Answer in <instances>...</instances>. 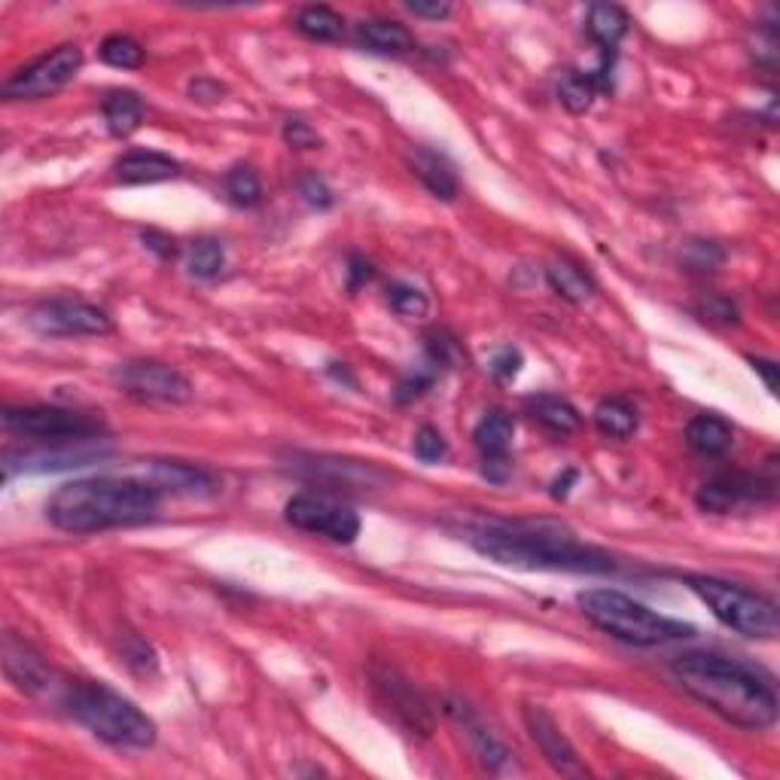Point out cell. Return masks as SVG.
<instances>
[{"label":"cell","instance_id":"28","mask_svg":"<svg viewBox=\"0 0 780 780\" xmlns=\"http://www.w3.org/2000/svg\"><path fill=\"white\" fill-rule=\"evenodd\" d=\"M546 280H549V287L552 290L559 293L561 299H567V303H573V305H583V303H589L594 296V280H592V275H585L583 268L580 266H573V263H552V266L546 268Z\"/></svg>","mask_w":780,"mask_h":780},{"label":"cell","instance_id":"15","mask_svg":"<svg viewBox=\"0 0 780 780\" xmlns=\"http://www.w3.org/2000/svg\"><path fill=\"white\" fill-rule=\"evenodd\" d=\"M373 680L378 692L385 695L399 720L406 722L408 729L421 738H431L433 729H436V720H433V708L427 704V699L421 695L418 689L408 683L406 677L399 674L391 664H373Z\"/></svg>","mask_w":780,"mask_h":780},{"label":"cell","instance_id":"37","mask_svg":"<svg viewBox=\"0 0 780 780\" xmlns=\"http://www.w3.org/2000/svg\"><path fill=\"white\" fill-rule=\"evenodd\" d=\"M427 357H431L433 366H445V369H452V366H457V363L464 361V350H461V345H457L452 336H445V333H433V336L427 338Z\"/></svg>","mask_w":780,"mask_h":780},{"label":"cell","instance_id":"11","mask_svg":"<svg viewBox=\"0 0 780 780\" xmlns=\"http://www.w3.org/2000/svg\"><path fill=\"white\" fill-rule=\"evenodd\" d=\"M110 457L107 440H77V443H37L31 448L3 455V478L10 482L16 473H59L92 466Z\"/></svg>","mask_w":780,"mask_h":780},{"label":"cell","instance_id":"36","mask_svg":"<svg viewBox=\"0 0 780 780\" xmlns=\"http://www.w3.org/2000/svg\"><path fill=\"white\" fill-rule=\"evenodd\" d=\"M412 452H415V457L424 461V464H440V461H445V455H448V443H445V436L436 431V427L424 424V427L415 433Z\"/></svg>","mask_w":780,"mask_h":780},{"label":"cell","instance_id":"19","mask_svg":"<svg viewBox=\"0 0 780 780\" xmlns=\"http://www.w3.org/2000/svg\"><path fill=\"white\" fill-rule=\"evenodd\" d=\"M180 175V162L165 156V152L152 150H138L122 156L113 165V177H117L122 187H144V184H165V180H175Z\"/></svg>","mask_w":780,"mask_h":780},{"label":"cell","instance_id":"47","mask_svg":"<svg viewBox=\"0 0 780 780\" xmlns=\"http://www.w3.org/2000/svg\"><path fill=\"white\" fill-rule=\"evenodd\" d=\"M144 247H150L152 254H159V257H162V259H175L177 257L175 238H168V235L156 233V229H150V233H144Z\"/></svg>","mask_w":780,"mask_h":780},{"label":"cell","instance_id":"33","mask_svg":"<svg viewBox=\"0 0 780 780\" xmlns=\"http://www.w3.org/2000/svg\"><path fill=\"white\" fill-rule=\"evenodd\" d=\"M98 56H101L105 65L119 70H135L144 65V59H147L144 47H140L138 40L129 34L105 37V43H101V49H98Z\"/></svg>","mask_w":780,"mask_h":780},{"label":"cell","instance_id":"2","mask_svg":"<svg viewBox=\"0 0 780 780\" xmlns=\"http://www.w3.org/2000/svg\"><path fill=\"white\" fill-rule=\"evenodd\" d=\"M470 546L506 567L561 573H613L619 561L604 549L580 543L567 531L534 522H485L470 531Z\"/></svg>","mask_w":780,"mask_h":780},{"label":"cell","instance_id":"27","mask_svg":"<svg viewBox=\"0 0 780 780\" xmlns=\"http://www.w3.org/2000/svg\"><path fill=\"white\" fill-rule=\"evenodd\" d=\"M515 436V421L506 412H488L478 421L473 431V443L482 452V457H501L510 455V445Z\"/></svg>","mask_w":780,"mask_h":780},{"label":"cell","instance_id":"22","mask_svg":"<svg viewBox=\"0 0 780 780\" xmlns=\"http://www.w3.org/2000/svg\"><path fill=\"white\" fill-rule=\"evenodd\" d=\"M101 110H105L107 131H110L113 138H129V135H135V131L140 129L144 117H147L144 98H140L138 92H131V89H113V92H107Z\"/></svg>","mask_w":780,"mask_h":780},{"label":"cell","instance_id":"4","mask_svg":"<svg viewBox=\"0 0 780 780\" xmlns=\"http://www.w3.org/2000/svg\"><path fill=\"white\" fill-rule=\"evenodd\" d=\"M61 708L73 722L105 741L122 750H147L156 744V722L140 711L138 704L126 699L122 692L110 689L98 680H73L65 687Z\"/></svg>","mask_w":780,"mask_h":780},{"label":"cell","instance_id":"44","mask_svg":"<svg viewBox=\"0 0 780 780\" xmlns=\"http://www.w3.org/2000/svg\"><path fill=\"white\" fill-rule=\"evenodd\" d=\"M406 10L412 12V16H418V19L440 22V19H448V16H452V3H440V0L424 3V0H412V3H406Z\"/></svg>","mask_w":780,"mask_h":780},{"label":"cell","instance_id":"25","mask_svg":"<svg viewBox=\"0 0 780 780\" xmlns=\"http://www.w3.org/2000/svg\"><path fill=\"white\" fill-rule=\"evenodd\" d=\"M585 31L601 52H616L619 40L629 34V12L616 3H594L585 19Z\"/></svg>","mask_w":780,"mask_h":780},{"label":"cell","instance_id":"50","mask_svg":"<svg viewBox=\"0 0 780 780\" xmlns=\"http://www.w3.org/2000/svg\"><path fill=\"white\" fill-rule=\"evenodd\" d=\"M571 482H576V473H573V470H567V473H564V482H561V478H559V482H555V488H552V497H567V491H571V488H567V485H571Z\"/></svg>","mask_w":780,"mask_h":780},{"label":"cell","instance_id":"29","mask_svg":"<svg viewBox=\"0 0 780 780\" xmlns=\"http://www.w3.org/2000/svg\"><path fill=\"white\" fill-rule=\"evenodd\" d=\"M296 31L308 40H317V43H329V40H338L345 34V19L333 7L312 3L296 16Z\"/></svg>","mask_w":780,"mask_h":780},{"label":"cell","instance_id":"30","mask_svg":"<svg viewBox=\"0 0 780 780\" xmlns=\"http://www.w3.org/2000/svg\"><path fill=\"white\" fill-rule=\"evenodd\" d=\"M594 98H598V89H594L592 77L583 73V70H567V73L559 80V101L571 110L573 117L589 113V107L594 105Z\"/></svg>","mask_w":780,"mask_h":780},{"label":"cell","instance_id":"24","mask_svg":"<svg viewBox=\"0 0 780 780\" xmlns=\"http://www.w3.org/2000/svg\"><path fill=\"white\" fill-rule=\"evenodd\" d=\"M531 406V415H534L549 433L555 436H571L583 427V415L576 412L573 403H567L564 396H552V394H540L527 399Z\"/></svg>","mask_w":780,"mask_h":780},{"label":"cell","instance_id":"38","mask_svg":"<svg viewBox=\"0 0 780 780\" xmlns=\"http://www.w3.org/2000/svg\"><path fill=\"white\" fill-rule=\"evenodd\" d=\"M299 196L312 205V208L317 210H326L336 205V196H333V189H329V184H326L320 175H303L299 177Z\"/></svg>","mask_w":780,"mask_h":780},{"label":"cell","instance_id":"20","mask_svg":"<svg viewBox=\"0 0 780 780\" xmlns=\"http://www.w3.org/2000/svg\"><path fill=\"white\" fill-rule=\"evenodd\" d=\"M408 168L436 198H443V201H455L457 198L455 165L448 162L445 152L418 144V147L408 150Z\"/></svg>","mask_w":780,"mask_h":780},{"label":"cell","instance_id":"41","mask_svg":"<svg viewBox=\"0 0 780 780\" xmlns=\"http://www.w3.org/2000/svg\"><path fill=\"white\" fill-rule=\"evenodd\" d=\"M699 312L704 315V320H713V324H738V305L725 296H708L701 299Z\"/></svg>","mask_w":780,"mask_h":780},{"label":"cell","instance_id":"46","mask_svg":"<svg viewBox=\"0 0 780 780\" xmlns=\"http://www.w3.org/2000/svg\"><path fill=\"white\" fill-rule=\"evenodd\" d=\"M131 646H126L122 650V655H126V662L129 664H138L140 662V671H147V668H156V655H152L150 643H144L140 638H129Z\"/></svg>","mask_w":780,"mask_h":780},{"label":"cell","instance_id":"8","mask_svg":"<svg viewBox=\"0 0 780 780\" xmlns=\"http://www.w3.org/2000/svg\"><path fill=\"white\" fill-rule=\"evenodd\" d=\"M284 519L296 531L324 536V540H333V543H345V546L361 536V515L345 503L326 497V494H312V491L296 494L284 506Z\"/></svg>","mask_w":780,"mask_h":780},{"label":"cell","instance_id":"48","mask_svg":"<svg viewBox=\"0 0 780 780\" xmlns=\"http://www.w3.org/2000/svg\"><path fill=\"white\" fill-rule=\"evenodd\" d=\"M373 278V263L363 257H350L348 263V287L350 290H357L361 284H366V280Z\"/></svg>","mask_w":780,"mask_h":780},{"label":"cell","instance_id":"45","mask_svg":"<svg viewBox=\"0 0 780 780\" xmlns=\"http://www.w3.org/2000/svg\"><path fill=\"white\" fill-rule=\"evenodd\" d=\"M189 95H192V101L210 105V101H220L223 98V86L210 80V77H198V80L189 82Z\"/></svg>","mask_w":780,"mask_h":780},{"label":"cell","instance_id":"35","mask_svg":"<svg viewBox=\"0 0 780 780\" xmlns=\"http://www.w3.org/2000/svg\"><path fill=\"white\" fill-rule=\"evenodd\" d=\"M680 259L689 271H717L725 263V250L713 241H687Z\"/></svg>","mask_w":780,"mask_h":780},{"label":"cell","instance_id":"23","mask_svg":"<svg viewBox=\"0 0 780 780\" xmlns=\"http://www.w3.org/2000/svg\"><path fill=\"white\" fill-rule=\"evenodd\" d=\"M687 443L699 455L720 457L734 445V431L720 415H695L687 427Z\"/></svg>","mask_w":780,"mask_h":780},{"label":"cell","instance_id":"16","mask_svg":"<svg viewBox=\"0 0 780 780\" xmlns=\"http://www.w3.org/2000/svg\"><path fill=\"white\" fill-rule=\"evenodd\" d=\"M522 720L527 734H531V741H534L536 750L543 753V759H546L552 769L559 771V774L583 778L585 766L580 762V757H576L571 741L561 734L559 722L552 720V713H549L546 708H540V704H524Z\"/></svg>","mask_w":780,"mask_h":780},{"label":"cell","instance_id":"12","mask_svg":"<svg viewBox=\"0 0 780 780\" xmlns=\"http://www.w3.org/2000/svg\"><path fill=\"white\" fill-rule=\"evenodd\" d=\"M31 329L52 338L107 336L113 329V317L107 308L86 299H47L31 308L28 315Z\"/></svg>","mask_w":780,"mask_h":780},{"label":"cell","instance_id":"42","mask_svg":"<svg viewBox=\"0 0 780 780\" xmlns=\"http://www.w3.org/2000/svg\"><path fill=\"white\" fill-rule=\"evenodd\" d=\"M431 385L433 373L408 375L406 382H399V387H396V403H412V399H418V396H424L431 391Z\"/></svg>","mask_w":780,"mask_h":780},{"label":"cell","instance_id":"7","mask_svg":"<svg viewBox=\"0 0 780 780\" xmlns=\"http://www.w3.org/2000/svg\"><path fill=\"white\" fill-rule=\"evenodd\" d=\"M3 427L12 436L34 443H77V440H105V421L89 412L65 406H10L3 408Z\"/></svg>","mask_w":780,"mask_h":780},{"label":"cell","instance_id":"31","mask_svg":"<svg viewBox=\"0 0 780 780\" xmlns=\"http://www.w3.org/2000/svg\"><path fill=\"white\" fill-rule=\"evenodd\" d=\"M223 187H226V198L235 208H257L263 201V184H259L257 171L247 165H235L233 171L223 177Z\"/></svg>","mask_w":780,"mask_h":780},{"label":"cell","instance_id":"9","mask_svg":"<svg viewBox=\"0 0 780 780\" xmlns=\"http://www.w3.org/2000/svg\"><path fill=\"white\" fill-rule=\"evenodd\" d=\"M82 68V49L77 43H65V47L52 49L49 56L37 59L34 65L16 70L10 80L0 86V95L10 101H37V98H49L59 89H65Z\"/></svg>","mask_w":780,"mask_h":780},{"label":"cell","instance_id":"26","mask_svg":"<svg viewBox=\"0 0 780 780\" xmlns=\"http://www.w3.org/2000/svg\"><path fill=\"white\" fill-rule=\"evenodd\" d=\"M594 427L610 440H631L638 433V408L622 396H606L594 408Z\"/></svg>","mask_w":780,"mask_h":780},{"label":"cell","instance_id":"49","mask_svg":"<svg viewBox=\"0 0 780 780\" xmlns=\"http://www.w3.org/2000/svg\"><path fill=\"white\" fill-rule=\"evenodd\" d=\"M750 363H753V369L766 378V387H769L771 394H778V363L762 361V357H750Z\"/></svg>","mask_w":780,"mask_h":780},{"label":"cell","instance_id":"10","mask_svg":"<svg viewBox=\"0 0 780 780\" xmlns=\"http://www.w3.org/2000/svg\"><path fill=\"white\" fill-rule=\"evenodd\" d=\"M778 494V476L774 473H725L711 482H704L695 494L699 510L711 515L750 513L766 503L774 501Z\"/></svg>","mask_w":780,"mask_h":780},{"label":"cell","instance_id":"39","mask_svg":"<svg viewBox=\"0 0 780 780\" xmlns=\"http://www.w3.org/2000/svg\"><path fill=\"white\" fill-rule=\"evenodd\" d=\"M522 350L513 348V345H503L488 357V373L501 382H510L515 375L522 373Z\"/></svg>","mask_w":780,"mask_h":780},{"label":"cell","instance_id":"3","mask_svg":"<svg viewBox=\"0 0 780 780\" xmlns=\"http://www.w3.org/2000/svg\"><path fill=\"white\" fill-rule=\"evenodd\" d=\"M162 494L144 478H77L47 503V519L68 534H101L138 527L159 515Z\"/></svg>","mask_w":780,"mask_h":780},{"label":"cell","instance_id":"1","mask_svg":"<svg viewBox=\"0 0 780 780\" xmlns=\"http://www.w3.org/2000/svg\"><path fill=\"white\" fill-rule=\"evenodd\" d=\"M671 677L722 722L766 732L778 722V689L757 664L720 652H687L671 662Z\"/></svg>","mask_w":780,"mask_h":780},{"label":"cell","instance_id":"17","mask_svg":"<svg viewBox=\"0 0 780 780\" xmlns=\"http://www.w3.org/2000/svg\"><path fill=\"white\" fill-rule=\"evenodd\" d=\"M144 482H150L159 494L168 491V494H180V497H210L220 488V482L210 470L187 464V461H150L144 470Z\"/></svg>","mask_w":780,"mask_h":780},{"label":"cell","instance_id":"6","mask_svg":"<svg viewBox=\"0 0 780 780\" xmlns=\"http://www.w3.org/2000/svg\"><path fill=\"white\" fill-rule=\"evenodd\" d=\"M687 585L725 629L750 641H774L780 631L778 604L766 594L750 592L744 585L717 580V576H689Z\"/></svg>","mask_w":780,"mask_h":780},{"label":"cell","instance_id":"13","mask_svg":"<svg viewBox=\"0 0 780 780\" xmlns=\"http://www.w3.org/2000/svg\"><path fill=\"white\" fill-rule=\"evenodd\" d=\"M113 382L122 387V394L135 396L140 403H189L192 399V385L189 378L175 366L159 361H129L117 366Z\"/></svg>","mask_w":780,"mask_h":780},{"label":"cell","instance_id":"32","mask_svg":"<svg viewBox=\"0 0 780 780\" xmlns=\"http://www.w3.org/2000/svg\"><path fill=\"white\" fill-rule=\"evenodd\" d=\"M226 266V247L217 238H198L196 245L189 247V275L198 280L217 278Z\"/></svg>","mask_w":780,"mask_h":780},{"label":"cell","instance_id":"14","mask_svg":"<svg viewBox=\"0 0 780 780\" xmlns=\"http://www.w3.org/2000/svg\"><path fill=\"white\" fill-rule=\"evenodd\" d=\"M443 711L445 717L464 732V738L470 741V747H473V753H476V759L485 769L506 771L513 766V750L503 744L501 738H497V732L491 729L488 722H485V717H482L470 701H464L461 695H445Z\"/></svg>","mask_w":780,"mask_h":780},{"label":"cell","instance_id":"43","mask_svg":"<svg viewBox=\"0 0 780 780\" xmlns=\"http://www.w3.org/2000/svg\"><path fill=\"white\" fill-rule=\"evenodd\" d=\"M510 473H513V461H510V455L482 457V476L488 478V482H494V485H503V482L510 478Z\"/></svg>","mask_w":780,"mask_h":780},{"label":"cell","instance_id":"18","mask_svg":"<svg viewBox=\"0 0 780 780\" xmlns=\"http://www.w3.org/2000/svg\"><path fill=\"white\" fill-rule=\"evenodd\" d=\"M3 674L12 687L22 689L28 695H43L52 689V680H56L47 659L34 646L19 641L16 634L3 638Z\"/></svg>","mask_w":780,"mask_h":780},{"label":"cell","instance_id":"40","mask_svg":"<svg viewBox=\"0 0 780 780\" xmlns=\"http://www.w3.org/2000/svg\"><path fill=\"white\" fill-rule=\"evenodd\" d=\"M284 140L290 144L293 150H315V147H320V135L305 119H287L284 122Z\"/></svg>","mask_w":780,"mask_h":780},{"label":"cell","instance_id":"34","mask_svg":"<svg viewBox=\"0 0 780 780\" xmlns=\"http://www.w3.org/2000/svg\"><path fill=\"white\" fill-rule=\"evenodd\" d=\"M387 305L394 308L396 315L408 317V320H421V317H427V312H431L427 293H421L412 284H403V280H396V284L387 287Z\"/></svg>","mask_w":780,"mask_h":780},{"label":"cell","instance_id":"21","mask_svg":"<svg viewBox=\"0 0 780 780\" xmlns=\"http://www.w3.org/2000/svg\"><path fill=\"white\" fill-rule=\"evenodd\" d=\"M357 43L378 56H396V52H412L415 37L403 22L394 19H369L357 28Z\"/></svg>","mask_w":780,"mask_h":780},{"label":"cell","instance_id":"5","mask_svg":"<svg viewBox=\"0 0 780 780\" xmlns=\"http://www.w3.org/2000/svg\"><path fill=\"white\" fill-rule=\"evenodd\" d=\"M576 601L594 629L631 646H659V643L683 641L695 634V629L687 622L662 616L641 601L613 592V589H589V592H580Z\"/></svg>","mask_w":780,"mask_h":780}]
</instances>
